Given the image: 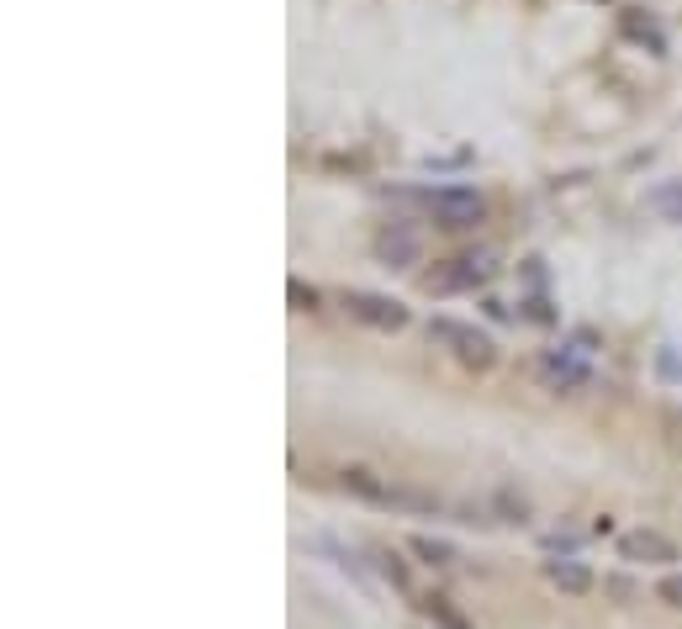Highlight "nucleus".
Listing matches in <instances>:
<instances>
[{
	"label": "nucleus",
	"mask_w": 682,
	"mask_h": 629,
	"mask_svg": "<svg viewBox=\"0 0 682 629\" xmlns=\"http://www.w3.org/2000/svg\"><path fill=\"white\" fill-rule=\"evenodd\" d=\"M381 571H386V577H392L397 587H408V566H402V555H397V550H386V555H381Z\"/></svg>",
	"instance_id": "14"
},
{
	"label": "nucleus",
	"mask_w": 682,
	"mask_h": 629,
	"mask_svg": "<svg viewBox=\"0 0 682 629\" xmlns=\"http://www.w3.org/2000/svg\"><path fill=\"white\" fill-rule=\"evenodd\" d=\"M418 608L434 619V629H476V624H471V619H466V614H460V608L445 598V592H423Z\"/></svg>",
	"instance_id": "8"
},
{
	"label": "nucleus",
	"mask_w": 682,
	"mask_h": 629,
	"mask_svg": "<svg viewBox=\"0 0 682 629\" xmlns=\"http://www.w3.org/2000/svg\"><path fill=\"white\" fill-rule=\"evenodd\" d=\"M339 481H344V492L365 497V503H386V487H392V481H381L376 471H365V466H349V471H339Z\"/></svg>",
	"instance_id": "9"
},
{
	"label": "nucleus",
	"mask_w": 682,
	"mask_h": 629,
	"mask_svg": "<svg viewBox=\"0 0 682 629\" xmlns=\"http://www.w3.org/2000/svg\"><path fill=\"white\" fill-rule=\"evenodd\" d=\"M381 508H408V513H439V497L434 492H418V487H386V503Z\"/></svg>",
	"instance_id": "12"
},
{
	"label": "nucleus",
	"mask_w": 682,
	"mask_h": 629,
	"mask_svg": "<svg viewBox=\"0 0 682 629\" xmlns=\"http://www.w3.org/2000/svg\"><path fill=\"white\" fill-rule=\"evenodd\" d=\"M545 577H550V587H561V592H587V587H593V571H587L582 561H545Z\"/></svg>",
	"instance_id": "10"
},
{
	"label": "nucleus",
	"mask_w": 682,
	"mask_h": 629,
	"mask_svg": "<svg viewBox=\"0 0 682 629\" xmlns=\"http://www.w3.org/2000/svg\"><path fill=\"white\" fill-rule=\"evenodd\" d=\"M376 259H381L386 270H413L418 259H423L418 233H413V228H402V222H392V228H381V238H376Z\"/></svg>",
	"instance_id": "6"
},
{
	"label": "nucleus",
	"mask_w": 682,
	"mask_h": 629,
	"mask_svg": "<svg viewBox=\"0 0 682 629\" xmlns=\"http://www.w3.org/2000/svg\"><path fill=\"white\" fill-rule=\"evenodd\" d=\"M582 344H587V333L577 339V349H550V355L534 365L550 392H577V386L593 381V349H582Z\"/></svg>",
	"instance_id": "3"
},
{
	"label": "nucleus",
	"mask_w": 682,
	"mask_h": 629,
	"mask_svg": "<svg viewBox=\"0 0 682 629\" xmlns=\"http://www.w3.org/2000/svg\"><path fill=\"white\" fill-rule=\"evenodd\" d=\"M429 339L445 344L466 370H492V365H497V344H492V333H482L476 323H460V318H429Z\"/></svg>",
	"instance_id": "2"
},
{
	"label": "nucleus",
	"mask_w": 682,
	"mask_h": 629,
	"mask_svg": "<svg viewBox=\"0 0 682 629\" xmlns=\"http://www.w3.org/2000/svg\"><path fill=\"white\" fill-rule=\"evenodd\" d=\"M651 201H656V207H667V212H677V217H682V185H661V191H656Z\"/></svg>",
	"instance_id": "16"
},
{
	"label": "nucleus",
	"mask_w": 682,
	"mask_h": 629,
	"mask_svg": "<svg viewBox=\"0 0 682 629\" xmlns=\"http://www.w3.org/2000/svg\"><path fill=\"white\" fill-rule=\"evenodd\" d=\"M408 550L418 555L423 566H455V561H460V555H455V545L434 540V534H413V540H408Z\"/></svg>",
	"instance_id": "11"
},
{
	"label": "nucleus",
	"mask_w": 682,
	"mask_h": 629,
	"mask_svg": "<svg viewBox=\"0 0 682 629\" xmlns=\"http://www.w3.org/2000/svg\"><path fill=\"white\" fill-rule=\"evenodd\" d=\"M497 508H503L513 524H524V513H529V503H524V497H513V492H497Z\"/></svg>",
	"instance_id": "15"
},
{
	"label": "nucleus",
	"mask_w": 682,
	"mask_h": 629,
	"mask_svg": "<svg viewBox=\"0 0 682 629\" xmlns=\"http://www.w3.org/2000/svg\"><path fill=\"white\" fill-rule=\"evenodd\" d=\"M397 201H408L423 217H434L439 228H476L487 217V201L476 191H429V185H413V191H397Z\"/></svg>",
	"instance_id": "1"
},
{
	"label": "nucleus",
	"mask_w": 682,
	"mask_h": 629,
	"mask_svg": "<svg viewBox=\"0 0 682 629\" xmlns=\"http://www.w3.org/2000/svg\"><path fill=\"white\" fill-rule=\"evenodd\" d=\"M487 275H492V254H466V259H455V270L439 275V291H455V286L487 281Z\"/></svg>",
	"instance_id": "7"
},
{
	"label": "nucleus",
	"mask_w": 682,
	"mask_h": 629,
	"mask_svg": "<svg viewBox=\"0 0 682 629\" xmlns=\"http://www.w3.org/2000/svg\"><path fill=\"white\" fill-rule=\"evenodd\" d=\"M344 307H349V318H360V323H371V328H386V333L408 328V307L392 302V296H376V291H344Z\"/></svg>",
	"instance_id": "4"
},
{
	"label": "nucleus",
	"mask_w": 682,
	"mask_h": 629,
	"mask_svg": "<svg viewBox=\"0 0 682 629\" xmlns=\"http://www.w3.org/2000/svg\"><path fill=\"white\" fill-rule=\"evenodd\" d=\"M619 561H630V566H667V561H677V550H672V540L661 529H630L619 540Z\"/></svg>",
	"instance_id": "5"
},
{
	"label": "nucleus",
	"mask_w": 682,
	"mask_h": 629,
	"mask_svg": "<svg viewBox=\"0 0 682 629\" xmlns=\"http://www.w3.org/2000/svg\"><path fill=\"white\" fill-rule=\"evenodd\" d=\"M656 598L667 608H682V571H667V577L656 582Z\"/></svg>",
	"instance_id": "13"
},
{
	"label": "nucleus",
	"mask_w": 682,
	"mask_h": 629,
	"mask_svg": "<svg viewBox=\"0 0 682 629\" xmlns=\"http://www.w3.org/2000/svg\"><path fill=\"white\" fill-rule=\"evenodd\" d=\"M291 302H297V307L307 312V307H318V291H312V286H302V281H291Z\"/></svg>",
	"instance_id": "17"
}]
</instances>
